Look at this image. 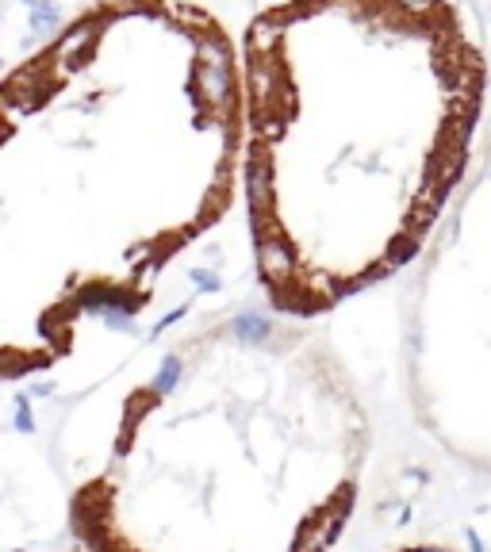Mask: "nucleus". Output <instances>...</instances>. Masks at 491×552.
<instances>
[{"label": "nucleus", "instance_id": "obj_5", "mask_svg": "<svg viewBox=\"0 0 491 552\" xmlns=\"http://www.w3.org/2000/svg\"><path fill=\"white\" fill-rule=\"evenodd\" d=\"M395 552H457V548H446V545H407V548H395Z\"/></svg>", "mask_w": 491, "mask_h": 552}, {"label": "nucleus", "instance_id": "obj_2", "mask_svg": "<svg viewBox=\"0 0 491 552\" xmlns=\"http://www.w3.org/2000/svg\"><path fill=\"white\" fill-rule=\"evenodd\" d=\"M487 65L460 0H272L242 39L246 211L269 307L411 265L460 188Z\"/></svg>", "mask_w": 491, "mask_h": 552}, {"label": "nucleus", "instance_id": "obj_3", "mask_svg": "<svg viewBox=\"0 0 491 552\" xmlns=\"http://www.w3.org/2000/svg\"><path fill=\"white\" fill-rule=\"evenodd\" d=\"M368 456L373 414L323 330L231 311L116 399L70 526L84 552H326Z\"/></svg>", "mask_w": 491, "mask_h": 552}, {"label": "nucleus", "instance_id": "obj_1", "mask_svg": "<svg viewBox=\"0 0 491 552\" xmlns=\"http://www.w3.org/2000/svg\"><path fill=\"white\" fill-rule=\"evenodd\" d=\"M0 360L31 380L135 315L246 184L242 58L196 0H100L8 70Z\"/></svg>", "mask_w": 491, "mask_h": 552}, {"label": "nucleus", "instance_id": "obj_4", "mask_svg": "<svg viewBox=\"0 0 491 552\" xmlns=\"http://www.w3.org/2000/svg\"><path fill=\"white\" fill-rule=\"evenodd\" d=\"M403 380L419 430L491 475V184L457 211L407 319Z\"/></svg>", "mask_w": 491, "mask_h": 552}]
</instances>
